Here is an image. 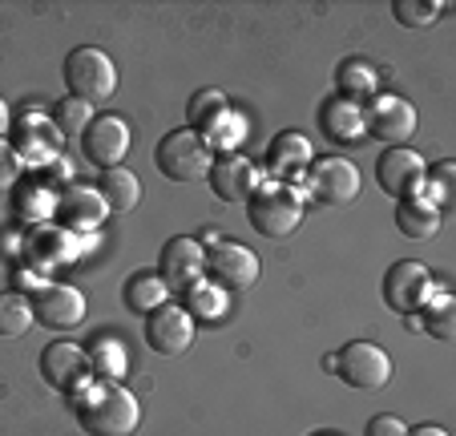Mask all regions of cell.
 Masks as SVG:
<instances>
[{
	"mask_svg": "<svg viewBox=\"0 0 456 436\" xmlns=\"http://www.w3.org/2000/svg\"><path fill=\"white\" fill-rule=\"evenodd\" d=\"M69 400H73V416L89 436H134V428L142 420L138 396L121 388L118 380H89Z\"/></svg>",
	"mask_w": 456,
	"mask_h": 436,
	"instance_id": "6da1fadb",
	"label": "cell"
},
{
	"mask_svg": "<svg viewBox=\"0 0 456 436\" xmlns=\"http://www.w3.org/2000/svg\"><path fill=\"white\" fill-rule=\"evenodd\" d=\"M303 214H307V202L295 186H283V182H263V186L250 194L247 202V218L255 226V234L263 239H291L299 231Z\"/></svg>",
	"mask_w": 456,
	"mask_h": 436,
	"instance_id": "7a4b0ae2",
	"label": "cell"
},
{
	"mask_svg": "<svg viewBox=\"0 0 456 436\" xmlns=\"http://www.w3.org/2000/svg\"><path fill=\"white\" fill-rule=\"evenodd\" d=\"M154 166L162 170V178L170 182H199L215 166V150L207 145V137L199 129H170L162 142L154 145Z\"/></svg>",
	"mask_w": 456,
	"mask_h": 436,
	"instance_id": "3957f363",
	"label": "cell"
},
{
	"mask_svg": "<svg viewBox=\"0 0 456 436\" xmlns=\"http://www.w3.org/2000/svg\"><path fill=\"white\" fill-rule=\"evenodd\" d=\"M65 86H69V97H81L89 105H102L118 94V65L105 49L97 45H77L65 57Z\"/></svg>",
	"mask_w": 456,
	"mask_h": 436,
	"instance_id": "277c9868",
	"label": "cell"
},
{
	"mask_svg": "<svg viewBox=\"0 0 456 436\" xmlns=\"http://www.w3.org/2000/svg\"><path fill=\"white\" fill-rule=\"evenodd\" d=\"M392 372H396L392 368V356L371 340H352L336 351V376L344 380V384L360 388V392H379V388H387Z\"/></svg>",
	"mask_w": 456,
	"mask_h": 436,
	"instance_id": "5b68a950",
	"label": "cell"
},
{
	"mask_svg": "<svg viewBox=\"0 0 456 436\" xmlns=\"http://www.w3.org/2000/svg\"><path fill=\"white\" fill-rule=\"evenodd\" d=\"M307 198L328 210H344L360 198V170L347 158H319L307 166Z\"/></svg>",
	"mask_w": 456,
	"mask_h": 436,
	"instance_id": "8992f818",
	"label": "cell"
},
{
	"mask_svg": "<svg viewBox=\"0 0 456 436\" xmlns=\"http://www.w3.org/2000/svg\"><path fill=\"white\" fill-rule=\"evenodd\" d=\"M436 295V279H432V271L424 263H416V259H400V263H392L384 271V303L392 311H400V316H416V311H424V303Z\"/></svg>",
	"mask_w": 456,
	"mask_h": 436,
	"instance_id": "52a82bcc",
	"label": "cell"
},
{
	"mask_svg": "<svg viewBox=\"0 0 456 436\" xmlns=\"http://www.w3.org/2000/svg\"><path fill=\"white\" fill-rule=\"evenodd\" d=\"M9 134H12L9 145H12V154L20 158V166L28 162L37 170H45L61 154V134L53 126V118H45V110H25L20 118H12Z\"/></svg>",
	"mask_w": 456,
	"mask_h": 436,
	"instance_id": "ba28073f",
	"label": "cell"
},
{
	"mask_svg": "<svg viewBox=\"0 0 456 436\" xmlns=\"http://www.w3.org/2000/svg\"><path fill=\"white\" fill-rule=\"evenodd\" d=\"M376 182H379V190H384L387 198H396V202L420 198L424 186H428V166H424V158L416 154V150L392 145L376 162Z\"/></svg>",
	"mask_w": 456,
	"mask_h": 436,
	"instance_id": "9c48e42d",
	"label": "cell"
},
{
	"mask_svg": "<svg viewBox=\"0 0 456 436\" xmlns=\"http://www.w3.org/2000/svg\"><path fill=\"white\" fill-rule=\"evenodd\" d=\"M363 121H368V134L376 137V142H384L387 150H392V145H408L416 126H420L412 102H404V97H396V94L371 97V102L363 105Z\"/></svg>",
	"mask_w": 456,
	"mask_h": 436,
	"instance_id": "30bf717a",
	"label": "cell"
},
{
	"mask_svg": "<svg viewBox=\"0 0 456 436\" xmlns=\"http://www.w3.org/2000/svg\"><path fill=\"white\" fill-rule=\"evenodd\" d=\"M37 368H41V380L49 388H57V392L73 396L81 384H89L94 380V372H89V351L77 348V343L69 340H53L41 348V359H37Z\"/></svg>",
	"mask_w": 456,
	"mask_h": 436,
	"instance_id": "8fae6325",
	"label": "cell"
},
{
	"mask_svg": "<svg viewBox=\"0 0 456 436\" xmlns=\"http://www.w3.org/2000/svg\"><path fill=\"white\" fill-rule=\"evenodd\" d=\"M142 335H146L150 351H158V356H182L194 343V316L178 303H162L146 316Z\"/></svg>",
	"mask_w": 456,
	"mask_h": 436,
	"instance_id": "7c38bea8",
	"label": "cell"
},
{
	"mask_svg": "<svg viewBox=\"0 0 456 436\" xmlns=\"http://www.w3.org/2000/svg\"><path fill=\"white\" fill-rule=\"evenodd\" d=\"M33 319L49 332H73L86 319V295L69 283H45L33 295Z\"/></svg>",
	"mask_w": 456,
	"mask_h": 436,
	"instance_id": "4fadbf2b",
	"label": "cell"
},
{
	"mask_svg": "<svg viewBox=\"0 0 456 436\" xmlns=\"http://www.w3.org/2000/svg\"><path fill=\"white\" fill-rule=\"evenodd\" d=\"M81 154L97 166V170H113L121 158L129 154V126L113 113H94L89 129L81 134Z\"/></svg>",
	"mask_w": 456,
	"mask_h": 436,
	"instance_id": "5bb4252c",
	"label": "cell"
},
{
	"mask_svg": "<svg viewBox=\"0 0 456 436\" xmlns=\"http://www.w3.org/2000/svg\"><path fill=\"white\" fill-rule=\"evenodd\" d=\"M207 182H210V190H215L218 202H250V194L263 186V174H258V166L250 162L247 154L234 150V154H218L215 158Z\"/></svg>",
	"mask_w": 456,
	"mask_h": 436,
	"instance_id": "9a60e30c",
	"label": "cell"
},
{
	"mask_svg": "<svg viewBox=\"0 0 456 436\" xmlns=\"http://www.w3.org/2000/svg\"><path fill=\"white\" fill-rule=\"evenodd\" d=\"M162 283L170 291H190L199 287L207 279V251H202L199 239H190V234H178L162 247Z\"/></svg>",
	"mask_w": 456,
	"mask_h": 436,
	"instance_id": "2e32d148",
	"label": "cell"
},
{
	"mask_svg": "<svg viewBox=\"0 0 456 436\" xmlns=\"http://www.w3.org/2000/svg\"><path fill=\"white\" fill-rule=\"evenodd\" d=\"M311 162H315V150H311V137L299 129H283L267 150V174L271 182H283V186H295V178H303Z\"/></svg>",
	"mask_w": 456,
	"mask_h": 436,
	"instance_id": "e0dca14e",
	"label": "cell"
},
{
	"mask_svg": "<svg viewBox=\"0 0 456 436\" xmlns=\"http://www.w3.org/2000/svg\"><path fill=\"white\" fill-rule=\"evenodd\" d=\"M207 275L223 291H242L258 279V259H255V251H247L234 239H226L207 255Z\"/></svg>",
	"mask_w": 456,
	"mask_h": 436,
	"instance_id": "ac0fdd59",
	"label": "cell"
},
{
	"mask_svg": "<svg viewBox=\"0 0 456 436\" xmlns=\"http://www.w3.org/2000/svg\"><path fill=\"white\" fill-rule=\"evenodd\" d=\"M105 214H110V206H105V198L97 194V186H65L57 194V218L65 231H97V226L105 223Z\"/></svg>",
	"mask_w": 456,
	"mask_h": 436,
	"instance_id": "d6986e66",
	"label": "cell"
},
{
	"mask_svg": "<svg viewBox=\"0 0 456 436\" xmlns=\"http://www.w3.org/2000/svg\"><path fill=\"white\" fill-rule=\"evenodd\" d=\"M319 129L331 145H360L368 137V121H363V105L344 102V97H328L319 105Z\"/></svg>",
	"mask_w": 456,
	"mask_h": 436,
	"instance_id": "ffe728a7",
	"label": "cell"
},
{
	"mask_svg": "<svg viewBox=\"0 0 456 436\" xmlns=\"http://www.w3.org/2000/svg\"><path fill=\"white\" fill-rule=\"evenodd\" d=\"M440 218H444V210H436V206H432L424 194L396 202V231L404 234V239H416V243L436 239Z\"/></svg>",
	"mask_w": 456,
	"mask_h": 436,
	"instance_id": "44dd1931",
	"label": "cell"
},
{
	"mask_svg": "<svg viewBox=\"0 0 456 436\" xmlns=\"http://www.w3.org/2000/svg\"><path fill=\"white\" fill-rule=\"evenodd\" d=\"M97 194L105 198L110 214H129V210H138V202H142V182L134 170L113 166V170L97 174Z\"/></svg>",
	"mask_w": 456,
	"mask_h": 436,
	"instance_id": "7402d4cb",
	"label": "cell"
},
{
	"mask_svg": "<svg viewBox=\"0 0 456 436\" xmlns=\"http://www.w3.org/2000/svg\"><path fill=\"white\" fill-rule=\"evenodd\" d=\"M73 243L77 239H73L65 226H37V231L28 234V259H33L37 267H61L65 259L77 255Z\"/></svg>",
	"mask_w": 456,
	"mask_h": 436,
	"instance_id": "603a6c76",
	"label": "cell"
},
{
	"mask_svg": "<svg viewBox=\"0 0 456 436\" xmlns=\"http://www.w3.org/2000/svg\"><path fill=\"white\" fill-rule=\"evenodd\" d=\"M121 300H126V308L134 316H150L154 308L170 303V287L162 283L158 271H138V275H129V283L121 287Z\"/></svg>",
	"mask_w": 456,
	"mask_h": 436,
	"instance_id": "cb8c5ba5",
	"label": "cell"
},
{
	"mask_svg": "<svg viewBox=\"0 0 456 436\" xmlns=\"http://www.w3.org/2000/svg\"><path fill=\"white\" fill-rule=\"evenodd\" d=\"M336 86H339V97H344V102H355V105L371 102V97L379 94L376 69H371L368 61H360V57H347L344 65L336 69Z\"/></svg>",
	"mask_w": 456,
	"mask_h": 436,
	"instance_id": "d4e9b609",
	"label": "cell"
},
{
	"mask_svg": "<svg viewBox=\"0 0 456 436\" xmlns=\"http://www.w3.org/2000/svg\"><path fill=\"white\" fill-rule=\"evenodd\" d=\"M33 300H28L25 291H0V335L4 340H20V335L33 327Z\"/></svg>",
	"mask_w": 456,
	"mask_h": 436,
	"instance_id": "484cf974",
	"label": "cell"
},
{
	"mask_svg": "<svg viewBox=\"0 0 456 436\" xmlns=\"http://www.w3.org/2000/svg\"><path fill=\"white\" fill-rule=\"evenodd\" d=\"M202 137H207L210 150H223V154H234V145H242V134H247V121L239 118V113L226 105L223 113H215V118L207 121V126L199 129Z\"/></svg>",
	"mask_w": 456,
	"mask_h": 436,
	"instance_id": "4316f807",
	"label": "cell"
},
{
	"mask_svg": "<svg viewBox=\"0 0 456 436\" xmlns=\"http://www.w3.org/2000/svg\"><path fill=\"white\" fill-rule=\"evenodd\" d=\"M12 210H17L20 218H49V214H57V194H53V186H45V182H17V190H12Z\"/></svg>",
	"mask_w": 456,
	"mask_h": 436,
	"instance_id": "83f0119b",
	"label": "cell"
},
{
	"mask_svg": "<svg viewBox=\"0 0 456 436\" xmlns=\"http://www.w3.org/2000/svg\"><path fill=\"white\" fill-rule=\"evenodd\" d=\"M424 332L440 343H452L456 340V303L452 295L436 291L428 303H424Z\"/></svg>",
	"mask_w": 456,
	"mask_h": 436,
	"instance_id": "f1b7e54d",
	"label": "cell"
},
{
	"mask_svg": "<svg viewBox=\"0 0 456 436\" xmlns=\"http://www.w3.org/2000/svg\"><path fill=\"white\" fill-rule=\"evenodd\" d=\"M94 121V105L81 102V97H61L57 110H53V126L61 137H81Z\"/></svg>",
	"mask_w": 456,
	"mask_h": 436,
	"instance_id": "f546056e",
	"label": "cell"
},
{
	"mask_svg": "<svg viewBox=\"0 0 456 436\" xmlns=\"http://www.w3.org/2000/svg\"><path fill=\"white\" fill-rule=\"evenodd\" d=\"M89 372H97L94 380H121L126 376V348L118 340H102L89 348Z\"/></svg>",
	"mask_w": 456,
	"mask_h": 436,
	"instance_id": "4dcf8cb0",
	"label": "cell"
},
{
	"mask_svg": "<svg viewBox=\"0 0 456 436\" xmlns=\"http://www.w3.org/2000/svg\"><path fill=\"white\" fill-rule=\"evenodd\" d=\"M452 174H456V162L444 158V162L428 166V186H424V198H428L436 210H444L448 198H452Z\"/></svg>",
	"mask_w": 456,
	"mask_h": 436,
	"instance_id": "1f68e13d",
	"label": "cell"
},
{
	"mask_svg": "<svg viewBox=\"0 0 456 436\" xmlns=\"http://www.w3.org/2000/svg\"><path fill=\"white\" fill-rule=\"evenodd\" d=\"M226 110V94H218V89H199V94L190 97L186 105V118H190V129H202L215 113Z\"/></svg>",
	"mask_w": 456,
	"mask_h": 436,
	"instance_id": "d6a6232c",
	"label": "cell"
},
{
	"mask_svg": "<svg viewBox=\"0 0 456 436\" xmlns=\"http://www.w3.org/2000/svg\"><path fill=\"white\" fill-rule=\"evenodd\" d=\"M444 12V4H420V0H396L392 4V17L400 21L404 29H424Z\"/></svg>",
	"mask_w": 456,
	"mask_h": 436,
	"instance_id": "836d02e7",
	"label": "cell"
},
{
	"mask_svg": "<svg viewBox=\"0 0 456 436\" xmlns=\"http://www.w3.org/2000/svg\"><path fill=\"white\" fill-rule=\"evenodd\" d=\"M20 182V158L12 154V145L0 137V194H12Z\"/></svg>",
	"mask_w": 456,
	"mask_h": 436,
	"instance_id": "e575fe53",
	"label": "cell"
},
{
	"mask_svg": "<svg viewBox=\"0 0 456 436\" xmlns=\"http://www.w3.org/2000/svg\"><path fill=\"white\" fill-rule=\"evenodd\" d=\"M363 436H408V424L400 416H392V412H379V416L368 420Z\"/></svg>",
	"mask_w": 456,
	"mask_h": 436,
	"instance_id": "d590c367",
	"label": "cell"
},
{
	"mask_svg": "<svg viewBox=\"0 0 456 436\" xmlns=\"http://www.w3.org/2000/svg\"><path fill=\"white\" fill-rule=\"evenodd\" d=\"M41 174H45V178H41L45 186H73V182H69V178H73V162H65V158H61V154L53 158V162L45 166Z\"/></svg>",
	"mask_w": 456,
	"mask_h": 436,
	"instance_id": "8d00e7d4",
	"label": "cell"
},
{
	"mask_svg": "<svg viewBox=\"0 0 456 436\" xmlns=\"http://www.w3.org/2000/svg\"><path fill=\"white\" fill-rule=\"evenodd\" d=\"M408 436H448V428H440V424H416V428H408Z\"/></svg>",
	"mask_w": 456,
	"mask_h": 436,
	"instance_id": "74e56055",
	"label": "cell"
},
{
	"mask_svg": "<svg viewBox=\"0 0 456 436\" xmlns=\"http://www.w3.org/2000/svg\"><path fill=\"white\" fill-rule=\"evenodd\" d=\"M9 126H12V110H9V102L0 97V137L9 134Z\"/></svg>",
	"mask_w": 456,
	"mask_h": 436,
	"instance_id": "f35d334b",
	"label": "cell"
},
{
	"mask_svg": "<svg viewBox=\"0 0 456 436\" xmlns=\"http://www.w3.org/2000/svg\"><path fill=\"white\" fill-rule=\"evenodd\" d=\"M311 436H339V432H311Z\"/></svg>",
	"mask_w": 456,
	"mask_h": 436,
	"instance_id": "ab89813d",
	"label": "cell"
}]
</instances>
